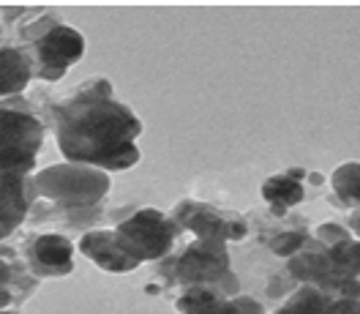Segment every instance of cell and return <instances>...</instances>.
Here are the masks:
<instances>
[{"instance_id": "1", "label": "cell", "mask_w": 360, "mask_h": 314, "mask_svg": "<svg viewBox=\"0 0 360 314\" xmlns=\"http://www.w3.org/2000/svg\"><path fill=\"white\" fill-rule=\"evenodd\" d=\"M58 145L68 161L96 170H129L139 161L136 137L142 123L126 104L112 99L107 80L88 82L55 107Z\"/></svg>"}, {"instance_id": "2", "label": "cell", "mask_w": 360, "mask_h": 314, "mask_svg": "<svg viewBox=\"0 0 360 314\" xmlns=\"http://www.w3.org/2000/svg\"><path fill=\"white\" fill-rule=\"evenodd\" d=\"M44 126L36 115L20 107V101L0 104V172L25 175L36 164Z\"/></svg>"}, {"instance_id": "3", "label": "cell", "mask_w": 360, "mask_h": 314, "mask_svg": "<svg viewBox=\"0 0 360 314\" xmlns=\"http://www.w3.org/2000/svg\"><path fill=\"white\" fill-rule=\"evenodd\" d=\"M33 183L44 197L55 200L63 208H77V211L93 208L110 189L107 172L88 167V164H77V161L49 167Z\"/></svg>"}, {"instance_id": "4", "label": "cell", "mask_w": 360, "mask_h": 314, "mask_svg": "<svg viewBox=\"0 0 360 314\" xmlns=\"http://www.w3.org/2000/svg\"><path fill=\"white\" fill-rule=\"evenodd\" d=\"M178 230L180 227L164 213H158L153 208H142V211H134L129 219H123L115 230V235L120 246L142 263V260L164 257L175 244Z\"/></svg>"}, {"instance_id": "5", "label": "cell", "mask_w": 360, "mask_h": 314, "mask_svg": "<svg viewBox=\"0 0 360 314\" xmlns=\"http://www.w3.org/2000/svg\"><path fill=\"white\" fill-rule=\"evenodd\" d=\"M161 270H164L167 279L180 282L186 287L219 284L229 273V251H226L224 241H205V238H200L180 257H169Z\"/></svg>"}, {"instance_id": "6", "label": "cell", "mask_w": 360, "mask_h": 314, "mask_svg": "<svg viewBox=\"0 0 360 314\" xmlns=\"http://www.w3.org/2000/svg\"><path fill=\"white\" fill-rule=\"evenodd\" d=\"M85 55V39L68 25H49L36 39V74L41 80H60Z\"/></svg>"}, {"instance_id": "7", "label": "cell", "mask_w": 360, "mask_h": 314, "mask_svg": "<svg viewBox=\"0 0 360 314\" xmlns=\"http://www.w3.org/2000/svg\"><path fill=\"white\" fill-rule=\"evenodd\" d=\"M175 225L186 227L191 232H197L205 241H240L248 232V225L235 216V213H224L207 202H180L175 205Z\"/></svg>"}, {"instance_id": "8", "label": "cell", "mask_w": 360, "mask_h": 314, "mask_svg": "<svg viewBox=\"0 0 360 314\" xmlns=\"http://www.w3.org/2000/svg\"><path fill=\"white\" fill-rule=\"evenodd\" d=\"M79 249H82L85 257H90L93 263H98L110 273H126V270H134L139 265V260L120 246L115 232H104V230L88 232V235H82Z\"/></svg>"}, {"instance_id": "9", "label": "cell", "mask_w": 360, "mask_h": 314, "mask_svg": "<svg viewBox=\"0 0 360 314\" xmlns=\"http://www.w3.org/2000/svg\"><path fill=\"white\" fill-rule=\"evenodd\" d=\"M290 276H295L303 284H314V287H319L328 279H341L328 254V246H322L316 238L314 241L309 238V244L290 257Z\"/></svg>"}, {"instance_id": "10", "label": "cell", "mask_w": 360, "mask_h": 314, "mask_svg": "<svg viewBox=\"0 0 360 314\" xmlns=\"http://www.w3.org/2000/svg\"><path fill=\"white\" fill-rule=\"evenodd\" d=\"M30 263L36 273L63 276L74 268V249L63 235H41L30 246Z\"/></svg>"}, {"instance_id": "11", "label": "cell", "mask_w": 360, "mask_h": 314, "mask_svg": "<svg viewBox=\"0 0 360 314\" xmlns=\"http://www.w3.org/2000/svg\"><path fill=\"white\" fill-rule=\"evenodd\" d=\"M27 202H30V194H27L25 175L0 172V238H6L22 222L27 213Z\"/></svg>"}, {"instance_id": "12", "label": "cell", "mask_w": 360, "mask_h": 314, "mask_svg": "<svg viewBox=\"0 0 360 314\" xmlns=\"http://www.w3.org/2000/svg\"><path fill=\"white\" fill-rule=\"evenodd\" d=\"M229 276V273H226ZM226 276L219 284H197V287H186V292L178 298L180 314H219L226 303L229 292H238V287H224Z\"/></svg>"}, {"instance_id": "13", "label": "cell", "mask_w": 360, "mask_h": 314, "mask_svg": "<svg viewBox=\"0 0 360 314\" xmlns=\"http://www.w3.org/2000/svg\"><path fill=\"white\" fill-rule=\"evenodd\" d=\"M33 63L22 49L0 46V96H17L30 82Z\"/></svg>"}, {"instance_id": "14", "label": "cell", "mask_w": 360, "mask_h": 314, "mask_svg": "<svg viewBox=\"0 0 360 314\" xmlns=\"http://www.w3.org/2000/svg\"><path fill=\"white\" fill-rule=\"evenodd\" d=\"M262 197L268 200V205L273 208L276 216H284L292 205L303 202L306 191H303V183L300 180L290 178L287 172L284 175H273L262 183Z\"/></svg>"}, {"instance_id": "15", "label": "cell", "mask_w": 360, "mask_h": 314, "mask_svg": "<svg viewBox=\"0 0 360 314\" xmlns=\"http://www.w3.org/2000/svg\"><path fill=\"white\" fill-rule=\"evenodd\" d=\"M330 186L336 191V200L341 202V208L360 205V161L341 164L330 178Z\"/></svg>"}, {"instance_id": "16", "label": "cell", "mask_w": 360, "mask_h": 314, "mask_svg": "<svg viewBox=\"0 0 360 314\" xmlns=\"http://www.w3.org/2000/svg\"><path fill=\"white\" fill-rule=\"evenodd\" d=\"M328 301H330L328 292H322L314 284H303L276 314H325Z\"/></svg>"}, {"instance_id": "17", "label": "cell", "mask_w": 360, "mask_h": 314, "mask_svg": "<svg viewBox=\"0 0 360 314\" xmlns=\"http://www.w3.org/2000/svg\"><path fill=\"white\" fill-rule=\"evenodd\" d=\"M328 254L336 265V273L341 279H358L360 276V241H344L336 246H328Z\"/></svg>"}, {"instance_id": "18", "label": "cell", "mask_w": 360, "mask_h": 314, "mask_svg": "<svg viewBox=\"0 0 360 314\" xmlns=\"http://www.w3.org/2000/svg\"><path fill=\"white\" fill-rule=\"evenodd\" d=\"M309 244V235L303 230H287V232H278L276 238H270V249L278 254V257H292L300 249Z\"/></svg>"}, {"instance_id": "19", "label": "cell", "mask_w": 360, "mask_h": 314, "mask_svg": "<svg viewBox=\"0 0 360 314\" xmlns=\"http://www.w3.org/2000/svg\"><path fill=\"white\" fill-rule=\"evenodd\" d=\"M219 314H265V309L251 295H235V298H226V303Z\"/></svg>"}, {"instance_id": "20", "label": "cell", "mask_w": 360, "mask_h": 314, "mask_svg": "<svg viewBox=\"0 0 360 314\" xmlns=\"http://www.w3.org/2000/svg\"><path fill=\"white\" fill-rule=\"evenodd\" d=\"M349 238H352L349 230L336 225V222H325V225L316 227V241H319L322 246H336V244H344V241H349Z\"/></svg>"}, {"instance_id": "21", "label": "cell", "mask_w": 360, "mask_h": 314, "mask_svg": "<svg viewBox=\"0 0 360 314\" xmlns=\"http://www.w3.org/2000/svg\"><path fill=\"white\" fill-rule=\"evenodd\" d=\"M325 314H360V298H341V295H330Z\"/></svg>"}, {"instance_id": "22", "label": "cell", "mask_w": 360, "mask_h": 314, "mask_svg": "<svg viewBox=\"0 0 360 314\" xmlns=\"http://www.w3.org/2000/svg\"><path fill=\"white\" fill-rule=\"evenodd\" d=\"M8 279H11V265H8V263H6V257L0 254V309H3V306H8V301H11V295H8V290H6Z\"/></svg>"}, {"instance_id": "23", "label": "cell", "mask_w": 360, "mask_h": 314, "mask_svg": "<svg viewBox=\"0 0 360 314\" xmlns=\"http://www.w3.org/2000/svg\"><path fill=\"white\" fill-rule=\"evenodd\" d=\"M349 230H352V232H355V235L360 238V208L355 211V213H352V216H349Z\"/></svg>"}, {"instance_id": "24", "label": "cell", "mask_w": 360, "mask_h": 314, "mask_svg": "<svg viewBox=\"0 0 360 314\" xmlns=\"http://www.w3.org/2000/svg\"><path fill=\"white\" fill-rule=\"evenodd\" d=\"M287 175L295 180H303L306 178V170H300V167H292V170H287Z\"/></svg>"}, {"instance_id": "25", "label": "cell", "mask_w": 360, "mask_h": 314, "mask_svg": "<svg viewBox=\"0 0 360 314\" xmlns=\"http://www.w3.org/2000/svg\"><path fill=\"white\" fill-rule=\"evenodd\" d=\"M311 180H314V186H319V183H322V175H319V172H314V175H311Z\"/></svg>"}, {"instance_id": "26", "label": "cell", "mask_w": 360, "mask_h": 314, "mask_svg": "<svg viewBox=\"0 0 360 314\" xmlns=\"http://www.w3.org/2000/svg\"><path fill=\"white\" fill-rule=\"evenodd\" d=\"M0 314H6V312H0Z\"/></svg>"}]
</instances>
